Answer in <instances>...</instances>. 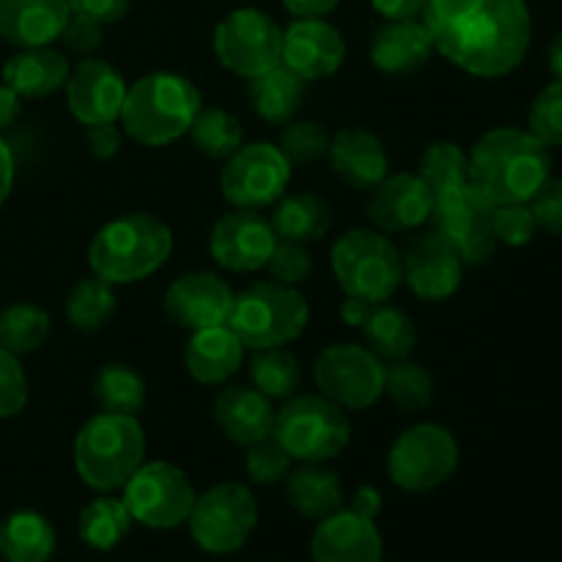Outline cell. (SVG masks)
I'll return each mask as SVG.
<instances>
[{
  "label": "cell",
  "instance_id": "27",
  "mask_svg": "<svg viewBox=\"0 0 562 562\" xmlns=\"http://www.w3.org/2000/svg\"><path fill=\"white\" fill-rule=\"evenodd\" d=\"M245 362V344L228 324L190 333L184 346V368L198 384H228Z\"/></svg>",
  "mask_w": 562,
  "mask_h": 562
},
{
  "label": "cell",
  "instance_id": "5",
  "mask_svg": "<svg viewBox=\"0 0 562 562\" xmlns=\"http://www.w3.org/2000/svg\"><path fill=\"white\" fill-rule=\"evenodd\" d=\"M71 459L88 488L113 494L146 461V431L137 417L99 412L77 431Z\"/></svg>",
  "mask_w": 562,
  "mask_h": 562
},
{
  "label": "cell",
  "instance_id": "10",
  "mask_svg": "<svg viewBox=\"0 0 562 562\" xmlns=\"http://www.w3.org/2000/svg\"><path fill=\"white\" fill-rule=\"evenodd\" d=\"M192 541L206 554H236L258 527V499L250 486L236 481L217 483L198 494L187 519Z\"/></svg>",
  "mask_w": 562,
  "mask_h": 562
},
{
  "label": "cell",
  "instance_id": "46",
  "mask_svg": "<svg viewBox=\"0 0 562 562\" xmlns=\"http://www.w3.org/2000/svg\"><path fill=\"white\" fill-rule=\"evenodd\" d=\"M494 234L499 245L525 247L536 239L538 223L532 217L530 203H505L494 212Z\"/></svg>",
  "mask_w": 562,
  "mask_h": 562
},
{
  "label": "cell",
  "instance_id": "48",
  "mask_svg": "<svg viewBox=\"0 0 562 562\" xmlns=\"http://www.w3.org/2000/svg\"><path fill=\"white\" fill-rule=\"evenodd\" d=\"M527 203H530L538 231L562 236V176H549Z\"/></svg>",
  "mask_w": 562,
  "mask_h": 562
},
{
  "label": "cell",
  "instance_id": "52",
  "mask_svg": "<svg viewBox=\"0 0 562 562\" xmlns=\"http://www.w3.org/2000/svg\"><path fill=\"white\" fill-rule=\"evenodd\" d=\"M382 20H417L428 0H368Z\"/></svg>",
  "mask_w": 562,
  "mask_h": 562
},
{
  "label": "cell",
  "instance_id": "2",
  "mask_svg": "<svg viewBox=\"0 0 562 562\" xmlns=\"http://www.w3.org/2000/svg\"><path fill=\"white\" fill-rule=\"evenodd\" d=\"M470 184L497 206L527 203L552 176V148L530 130L497 126L483 132L467 154Z\"/></svg>",
  "mask_w": 562,
  "mask_h": 562
},
{
  "label": "cell",
  "instance_id": "15",
  "mask_svg": "<svg viewBox=\"0 0 562 562\" xmlns=\"http://www.w3.org/2000/svg\"><path fill=\"white\" fill-rule=\"evenodd\" d=\"M318 393L346 412H362L384 395V362L360 344H333L316 357Z\"/></svg>",
  "mask_w": 562,
  "mask_h": 562
},
{
  "label": "cell",
  "instance_id": "38",
  "mask_svg": "<svg viewBox=\"0 0 562 562\" xmlns=\"http://www.w3.org/2000/svg\"><path fill=\"white\" fill-rule=\"evenodd\" d=\"M53 333V318L33 302H14L0 311V349L22 357L42 349Z\"/></svg>",
  "mask_w": 562,
  "mask_h": 562
},
{
  "label": "cell",
  "instance_id": "24",
  "mask_svg": "<svg viewBox=\"0 0 562 562\" xmlns=\"http://www.w3.org/2000/svg\"><path fill=\"white\" fill-rule=\"evenodd\" d=\"M329 168L346 187L371 192L390 173V157L382 137L362 126H344L329 143Z\"/></svg>",
  "mask_w": 562,
  "mask_h": 562
},
{
  "label": "cell",
  "instance_id": "29",
  "mask_svg": "<svg viewBox=\"0 0 562 562\" xmlns=\"http://www.w3.org/2000/svg\"><path fill=\"white\" fill-rule=\"evenodd\" d=\"M285 499L300 516L322 521L344 508V481L327 464L291 467L285 477Z\"/></svg>",
  "mask_w": 562,
  "mask_h": 562
},
{
  "label": "cell",
  "instance_id": "58",
  "mask_svg": "<svg viewBox=\"0 0 562 562\" xmlns=\"http://www.w3.org/2000/svg\"><path fill=\"white\" fill-rule=\"evenodd\" d=\"M547 66L554 80H562V31L549 42L547 47Z\"/></svg>",
  "mask_w": 562,
  "mask_h": 562
},
{
  "label": "cell",
  "instance_id": "31",
  "mask_svg": "<svg viewBox=\"0 0 562 562\" xmlns=\"http://www.w3.org/2000/svg\"><path fill=\"white\" fill-rule=\"evenodd\" d=\"M58 547L53 521L38 510H11L0 519V560L49 562Z\"/></svg>",
  "mask_w": 562,
  "mask_h": 562
},
{
  "label": "cell",
  "instance_id": "51",
  "mask_svg": "<svg viewBox=\"0 0 562 562\" xmlns=\"http://www.w3.org/2000/svg\"><path fill=\"white\" fill-rule=\"evenodd\" d=\"M130 3L132 0H69V9L71 14L88 16L99 25H113V22L124 20Z\"/></svg>",
  "mask_w": 562,
  "mask_h": 562
},
{
  "label": "cell",
  "instance_id": "47",
  "mask_svg": "<svg viewBox=\"0 0 562 562\" xmlns=\"http://www.w3.org/2000/svg\"><path fill=\"white\" fill-rule=\"evenodd\" d=\"M269 274H272L274 283L283 285H300L311 278L313 272V258L307 252L305 245H294V241L278 239V247H274L272 258L267 263Z\"/></svg>",
  "mask_w": 562,
  "mask_h": 562
},
{
  "label": "cell",
  "instance_id": "21",
  "mask_svg": "<svg viewBox=\"0 0 562 562\" xmlns=\"http://www.w3.org/2000/svg\"><path fill=\"white\" fill-rule=\"evenodd\" d=\"M346 60V38L327 20H294L283 31L280 64L305 82L333 77Z\"/></svg>",
  "mask_w": 562,
  "mask_h": 562
},
{
  "label": "cell",
  "instance_id": "6",
  "mask_svg": "<svg viewBox=\"0 0 562 562\" xmlns=\"http://www.w3.org/2000/svg\"><path fill=\"white\" fill-rule=\"evenodd\" d=\"M231 329L245 349H278L300 338L311 324V305L294 285L258 280L234 294L228 316Z\"/></svg>",
  "mask_w": 562,
  "mask_h": 562
},
{
  "label": "cell",
  "instance_id": "57",
  "mask_svg": "<svg viewBox=\"0 0 562 562\" xmlns=\"http://www.w3.org/2000/svg\"><path fill=\"white\" fill-rule=\"evenodd\" d=\"M373 305H376V302H368V300H360V296L344 294V302H340V322L349 324V327H355V329H360Z\"/></svg>",
  "mask_w": 562,
  "mask_h": 562
},
{
  "label": "cell",
  "instance_id": "25",
  "mask_svg": "<svg viewBox=\"0 0 562 562\" xmlns=\"http://www.w3.org/2000/svg\"><path fill=\"white\" fill-rule=\"evenodd\" d=\"M274 415H278L274 401L247 384H228L225 390H220L212 406L217 428L228 442L239 445V448H250V445L272 437Z\"/></svg>",
  "mask_w": 562,
  "mask_h": 562
},
{
  "label": "cell",
  "instance_id": "28",
  "mask_svg": "<svg viewBox=\"0 0 562 562\" xmlns=\"http://www.w3.org/2000/svg\"><path fill=\"white\" fill-rule=\"evenodd\" d=\"M71 64L60 49L27 47L16 49L3 64V82L14 88L22 99H44L64 91Z\"/></svg>",
  "mask_w": 562,
  "mask_h": 562
},
{
  "label": "cell",
  "instance_id": "1",
  "mask_svg": "<svg viewBox=\"0 0 562 562\" xmlns=\"http://www.w3.org/2000/svg\"><path fill=\"white\" fill-rule=\"evenodd\" d=\"M434 53L472 77L494 80L525 64L532 44L527 0H428L420 14Z\"/></svg>",
  "mask_w": 562,
  "mask_h": 562
},
{
  "label": "cell",
  "instance_id": "19",
  "mask_svg": "<svg viewBox=\"0 0 562 562\" xmlns=\"http://www.w3.org/2000/svg\"><path fill=\"white\" fill-rule=\"evenodd\" d=\"M234 305V289L217 272H187L168 285L162 311L170 324L187 333L225 324Z\"/></svg>",
  "mask_w": 562,
  "mask_h": 562
},
{
  "label": "cell",
  "instance_id": "11",
  "mask_svg": "<svg viewBox=\"0 0 562 562\" xmlns=\"http://www.w3.org/2000/svg\"><path fill=\"white\" fill-rule=\"evenodd\" d=\"M214 58L231 75L245 80L280 66L283 58V27L261 9H234L217 22L212 36Z\"/></svg>",
  "mask_w": 562,
  "mask_h": 562
},
{
  "label": "cell",
  "instance_id": "14",
  "mask_svg": "<svg viewBox=\"0 0 562 562\" xmlns=\"http://www.w3.org/2000/svg\"><path fill=\"white\" fill-rule=\"evenodd\" d=\"M291 181L289 159L280 154L278 143H241L236 154H231L220 173V192L234 209H261L274 206L285 195Z\"/></svg>",
  "mask_w": 562,
  "mask_h": 562
},
{
  "label": "cell",
  "instance_id": "37",
  "mask_svg": "<svg viewBox=\"0 0 562 562\" xmlns=\"http://www.w3.org/2000/svg\"><path fill=\"white\" fill-rule=\"evenodd\" d=\"M115 307H119V296H115V285L108 280L82 278L77 280L75 289L66 296V318L77 333H99L110 324Z\"/></svg>",
  "mask_w": 562,
  "mask_h": 562
},
{
  "label": "cell",
  "instance_id": "54",
  "mask_svg": "<svg viewBox=\"0 0 562 562\" xmlns=\"http://www.w3.org/2000/svg\"><path fill=\"white\" fill-rule=\"evenodd\" d=\"M382 505H384V499H382V492H379V488L360 486L355 492V497H351L349 510H355V514H360V516H366V519L376 521L379 514H382Z\"/></svg>",
  "mask_w": 562,
  "mask_h": 562
},
{
  "label": "cell",
  "instance_id": "55",
  "mask_svg": "<svg viewBox=\"0 0 562 562\" xmlns=\"http://www.w3.org/2000/svg\"><path fill=\"white\" fill-rule=\"evenodd\" d=\"M16 181V159L14 151H11L9 143L0 137V209L5 206V201L11 198V190H14Z\"/></svg>",
  "mask_w": 562,
  "mask_h": 562
},
{
  "label": "cell",
  "instance_id": "56",
  "mask_svg": "<svg viewBox=\"0 0 562 562\" xmlns=\"http://www.w3.org/2000/svg\"><path fill=\"white\" fill-rule=\"evenodd\" d=\"M22 115V97L11 86L0 82V132L14 126Z\"/></svg>",
  "mask_w": 562,
  "mask_h": 562
},
{
  "label": "cell",
  "instance_id": "18",
  "mask_svg": "<svg viewBox=\"0 0 562 562\" xmlns=\"http://www.w3.org/2000/svg\"><path fill=\"white\" fill-rule=\"evenodd\" d=\"M64 93L77 124H115L121 119V108H124L126 80L110 60L91 55L71 66Z\"/></svg>",
  "mask_w": 562,
  "mask_h": 562
},
{
  "label": "cell",
  "instance_id": "8",
  "mask_svg": "<svg viewBox=\"0 0 562 562\" xmlns=\"http://www.w3.org/2000/svg\"><path fill=\"white\" fill-rule=\"evenodd\" d=\"M333 274L346 296L368 302H387L404 283L401 250L373 228H351L333 245L329 252Z\"/></svg>",
  "mask_w": 562,
  "mask_h": 562
},
{
  "label": "cell",
  "instance_id": "50",
  "mask_svg": "<svg viewBox=\"0 0 562 562\" xmlns=\"http://www.w3.org/2000/svg\"><path fill=\"white\" fill-rule=\"evenodd\" d=\"M121 140H124V130L119 126V121L86 126V148L97 162H110L121 151Z\"/></svg>",
  "mask_w": 562,
  "mask_h": 562
},
{
  "label": "cell",
  "instance_id": "30",
  "mask_svg": "<svg viewBox=\"0 0 562 562\" xmlns=\"http://www.w3.org/2000/svg\"><path fill=\"white\" fill-rule=\"evenodd\" d=\"M272 223L274 234L283 241H294V245H316L333 228V209L324 198L313 195V192H285L278 203L272 206Z\"/></svg>",
  "mask_w": 562,
  "mask_h": 562
},
{
  "label": "cell",
  "instance_id": "17",
  "mask_svg": "<svg viewBox=\"0 0 562 562\" xmlns=\"http://www.w3.org/2000/svg\"><path fill=\"white\" fill-rule=\"evenodd\" d=\"M274 247H278V234L272 223L252 209H231L212 225L209 234V252L214 261L236 274H250L267 267Z\"/></svg>",
  "mask_w": 562,
  "mask_h": 562
},
{
  "label": "cell",
  "instance_id": "32",
  "mask_svg": "<svg viewBox=\"0 0 562 562\" xmlns=\"http://www.w3.org/2000/svg\"><path fill=\"white\" fill-rule=\"evenodd\" d=\"M305 86L307 82L300 75L280 64L263 75L252 77L250 86H247V99H250V108L258 119L267 121V124L285 126L296 119L302 102H305Z\"/></svg>",
  "mask_w": 562,
  "mask_h": 562
},
{
  "label": "cell",
  "instance_id": "20",
  "mask_svg": "<svg viewBox=\"0 0 562 562\" xmlns=\"http://www.w3.org/2000/svg\"><path fill=\"white\" fill-rule=\"evenodd\" d=\"M434 195L417 173H387L368 195V217L382 234H412L431 217Z\"/></svg>",
  "mask_w": 562,
  "mask_h": 562
},
{
  "label": "cell",
  "instance_id": "3",
  "mask_svg": "<svg viewBox=\"0 0 562 562\" xmlns=\"http://www.w3.org/2000/svg\"><path fill=\"white\" fill-rule=\"evenodd\" d=\"M203 108L195 82L176 71H148L126 86L121 130L146 148H162L190 132Z\"/></svg>",
  "mask_w": 562,
  "mask_h": 562
},
{
  "label": "cell",
  "instance_id": "53",
  "mask_svg": "<svg viewBox=\"0 0 562 562\" xmlns=\"http://www.w3.org/2000/svg\"><path fill=\"white\" fill-rule=\"evenodd\" d=\"M340 0H283L285 11L294 20H327Z\"/></svg>",
  "mask_w": 562,
  "mask_h": 562
},
{
  "label": "cell",
  "instance_id": "44",
  "mask_svg": "<svg viewBox=\"0 0 562 562\" xmlns=\"http://www.w3.org/2000/svg\"><path fill=\"white\" fill-rule=\"evenodd\" d=\"M245 450V472L256 486H274V483L285 481L291 467H294V459L285 453V448L274 437L261 439Z\"/></svg>",
  "mask_w": 562,
  "mask_h": 562
},
{
  "label": "cell",
  "instance_id": "9",
  "mask_svg": "<svg viewBox=\"0 0 562 562\" xmlns=\"http://www.w3.org/2000/svg\"><path fill=\"white\" fill-rule=\"evenodd\" d=\"M461 461L453 431L439 423L404 428L387 450V475L401 492L426 494L445 486Z\"/></svg>",
  "mask_w": 562,
  "mask_h": 562
},
{
  "label": "cell",
  "instance_id": "41",
  "mask_svg": "<svg viewBox=\"0 0 562 562\" xmlns=\"http://www.w3.org/2000/svg\"><path fill=\"white\" fill-rule=\"evenodd\" d=\"M417 176L426 181L434 198L470 184V159L467 151L453 140H437L423 151Z\"/></svg>",
  "mask_w": 562,
  "mask_h": 562
},
{
  "label": "cell",
  "instance_id": "40",
  "mask_svg": "<svg viewBox=\"0 0 562 562\" xmlns=\"http://www.w3.org/2000/svg\"><path fill=\"white\" fill-rule=\"evenodd\" d=\"M434 393H437V382H434L431 371L423 368L420 362H384V395L401 412H406V415L426 412L431 406Z\"/></svg>",
  "mask_w": 562,
  "mask_h": 562
},
{
  "label": "cell",
  "instance_id": "12",
  "mask_svg": "<svg viewBox=\"0 0 562 562\" xmlns=\"http://www.w3.org/2000/svg\"><path fill=\"white\" fill-rule=\"evenodd\" d=\"M195 486L170 461H143L124 483V505L132 521L148 530H176L187 525L195 505Z\"/></svg>",
  "mask_w": 562,
  "mask_h": 562
},
{
  "label": "cell",
  "instance_id": "33",
  "mask_svg": "<svg viewBox=\"0 0 562 562\" xmlns=\"http://www.w3.org/2000/svg\"><path fill=\"white\" fill-rule=\"evenodd\" d=\"M366 349L376 355L382 362L409 360L417 346L415 318L404 307L376 302L360 327Z\"/></svg>",
  "mask_w": 562,
  "mask_h": 562
},
{
  "label": "cell",
  "instance_id": "13",
  "mask_svg": "<svg viewBox=\"0 0 562 562\" xmlns=\"http://www.w3.org/2000/svg\"><path fill=\"white\" fill-rule=\"evenodd\" d=\"M494 212H497V203L488 201L472 184H464L434 198L428 225L453 245L464 267H481L499 247L497 234H494Z\"/></svg>",
  "mask_w": 562,
  "mask_h": 562
},
{
  "label": "cell",
  "instance_id": "34",
  "mask_svg": "<svg viewBox=\"0 0 562 562\" xmlns=\"http://www.w3.org/2000/svg\"><path fill=\"white\" fill-rule=\"evenodd\" d=\"M93 401L108 415L140 417L146 406V379L126 362H104L93 376Z\"/></svg>",
  "mask_w": 562,
  "mask_h": 562
},
{
  "label": "cell",
  "instance_id": "4",
  "mask_svg": "<svg viewBox=\"0 0 562 562\" xmlns=\"http://www.w3.org/2000/svg\"><path fill=\"white\" fill-rule=\"evenodd\" d=\"M173 252V231L148 212H130L110 220L88 245V263L110 285L140 283L159 272Z\"/></svg>",
  "mask_w": 562,
  "mask_h": 562
},
{
  "label": "cell",
  "instance_id": "26",
  "mask_svg": "<svg viewBox=\"0 0 562 562\" xmlns=\"http://www.w3.org/2000/svg\"><path fill=\"white\" fill-rule=\"evenodd\" d=\"M69 16V0H0V38L16 49L49 47Z\"/></svg>",
  "mask_w": 562,
  "mask_h": 562
},
{
  "label": "cell",
  "instance_id": "39",
  "mask_svg": "<svg viewBox=\"0 0 562 562\" xmlns=\"http://www.w3.org/2000/svg\"><path fill=\"white\" fill-rule=\"evenodd\" d=\"M250 382L269 401H289L291 395L300 393V360L289 349H283V346L256 351L250 360Z\"/></svg>",
  "mask_w": 562,
  "mask_h": 562
},
{
  "label": "cell",
  "instance_id": "22",
  "mask_svg": "<svg viewBox=\"0 0 562 562\" xmlns=\"http://www.w3.org/2000/svg\"><path fill=\"white\" fill-rule=\"evenodd\" d=\"M313 562H382L384 541L376 521L340 508L318 521L311 538Z\"/></svg>",
  "mask_w": 562,
  "mask_h": 562
},
{
  "label": "cell",
  "instance_id": "23",
  "mask_svg": "<svg viewBox=\"0 0 562 562\" xmlns=\"http://www.w3.org/2000/svg\"><path fill=\"white\" fill-rule=\"evenodd\" d=\"M434 42L423 20H382L368 42L373 69L387 77L417 75L431 60Z\"/></svg>",
  "mask_w": 562,
  "mask_h": 562
},
{
  "label": "cell",
  "instance_id": "16",
  "mask_svg": "<svg viewBox=\"0 0 562 562\" xmlns=\"http://www.w3.org/2000/svg\"><path fill=\"white\" fill-rule=\"evenodd\" d=\"M464 261L437 228L412 231L404 252H401V272L412 294L423 302H445L461 289Z\"/></svg>",
  "mask_w": 562,
  "mask_h": 562
},
{
  "label": "cell",
  "instance_id": "45",
  "mask_svg": "<svg viewBox=\"0 0 562 562\" xmlns=\"http://www.w3.org/2000/svg\"><path fill=\"white\" fill-rule=\"evenodd\" d=\"M27 395H31V387H27L20 357L0 349V420L22 415L27 406Z\"/></svg>",
  "mask_w": 562,
  "mask_h": 562
},
{
  "label": "cell",
  "instance_id": "7",
  "mask_svg": "<svg viewBox=\"0 0 562 562\" xmlns=\"http://www.w3.org/2000/svg\"><path fill=\"white\" fill-rule=\"evenodd\" d=\"M272 437L300 464H327L349 448L351 423L346 409L322 393H296L274 415Z\"/></svg>",
  "mask_w": 562,
  "mask_h": 562
},
{
  "label": "cell",
  "instance_id": "43",
  "mask_svg": "<svg viewBox=\"0 0 562 562\" xmlns=\"http://www.w3.org/2000/svg\"><path fill=\"white\" fill-rule=\"evenodd\" d=\"M527 130L547 148L562 146V80L549 82L532 99L530 113H527Z\"/></svg>",
  "mask_w": 562,
  "mask_h": 562
},
{
  "label": "cell",
  "instance_id": "49",
  "mask_svg": "<svg viewBox=\"0 0 562 562\" xmlns=\"http://www.w3.org/2000/svg\"><path fill=\"white\" fill-rule=\"evenodd\" d=\"M58 42L64 44L71 55H77V58H91V55L102 47L104 25L88 20V16L71 14L69 20H66L64 31H60Z\"/></svg>",
  "mask_w": 562,
  "mask_h": 562
},
{
  "label": "cell",
  "instance_id": "35",
  "mask_svg": "<svg viewBox=\"0 0 562 562\" xmlns=\"http://www.w3.org/2000/svg\"><path fill=\"white\" fill-rule=\"evenodd\" d=\"M132 516L126 510L124 499L113 497V494H102V497L91 499L86 508L77 516V536L86 547L97 549V552H110L119 547L132 530Z\"/></svg>",
  "mask_w": 562,
  "mask_h": 562
},
{
  "label": "cell",
  "instance_id": "42",
  "mask_svg": "<svg viewBox=\"0 0 562 562\" xmlns=\"http://www.w3.org/2000/svg\"><path fill=\"white\" fill-rule=\"evenodd\" d=\"M329 143H333V135L327 126L311 119H294L280 132L278 148L294 168V165H313L327 157Z\"/></svg>",
  "mask_w": 562,
  "mask_h": 562
},
{
  "label": "cell",
  "instance_id": "36",
  "mask_svg": "<svg viewBox=\"0 0 562 562\" xmlns=\"http://www.w3.org/2000/svg\"><path fill=\"white\" fill-rule=\"evenodd\" d=\"M187 137H190L192 148L198 154H203L206 159L225 162L231 154L241 148L245 130H241V121L225 108H201L195 119H192Z\"/></svg>",
  "mask_w": 562,
  "mask_h": 562
}]
</instances>
